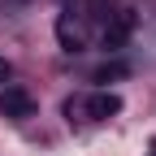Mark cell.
<instances>
[{
  "mask_svg": "<svg viewBox=\"0 0 156 156\" xmlns=\"http://www.w3.org/2000/svg\"><path fill=\"white\" fill-rule=\"evenodd\" d=\"M113 5V0H87V9H91V17H104V9Z\"/></svg>",
  "mask_w": 156,
  "mask_h": 156,
  "instance_id": "cell-6",
  "label": "cell"
},
{
  "mask_svg": "<svg viewBox=\"0 0 156 156\" xmlns=\"http://www.w3.org/2000/svg\"><path fill=\"white\" fill-rule=\"evenodd\" d=\"M0 113L9 122H26V117H35V95L26 87H5L0 91Z\"/></svg>",
  "mask_w": 156,
  "mask_h": 156,
  "instance_id": "cell-2",
  "label": "cell"
},
{
  "mask_svg": "<svg viewBox=\"0 0 156 156\" xmlns=\"http://www.w3.org/2000/svg\"><path fill=\"white\" fill-rule=\"evenodd\" d=\"M56 44H61V52H83V30H78L74 26V17L69 13H61V17H56Z\"/></svg>",
  "mask_w": 156,
  "mask_h": 156,
  "instance_id": "cell-4",
  "label": "cell"
},
{
  "mask_svg": "<svg viewBox=\"0 0 156 156\" xmlns=\"http://www.w3.org/2000/svg\"><path fill=\"white\" fill-rule=\"evenodd\" d=\"M130 35H134V13H130V9H117L108 22H104L100 48H104V52H122V48L130 44Z\"/></svg>",
  "mask_w": 156,
  "mask_h": 156,
  "instance_id": "cell-1",
  "label": "cell"
},
{
  "mask_svg": "<svg viewBox=\"0 0 156 156\" xmlns=\"http://www.w3.org/2000/svg\"><path fill=\"white\" fill-rule=\"evenodd\" d=\"M9 78H13V65L5 61V56H0V87H5V83H9Z\"/></svg>",
  "mask_w": 156,
  "mask_h": 156,
  "instance_id": "cell-7",
  "label": "cell"
},
{
  "mask_svg": "<svg viewBox=\"0 0 156 156\" xmlns=\"http://www.w3.org/2000/svg\"><path fill=\"white\" fill-rule=\"evenodd\" d=\"M83 113L91 117V122H108V117L122 113V95H113V91H95L91 100L83 104Z\"/></svg>",
  "mask_w": 156,
  "mask_h": 156,
  "instance_id": "cell-3",
  "label": "cell"
},
{
  "mask_svg": "<svg viewBox=\"0 0 156 156\" xmlns=\"http://www.w3.org/2000/svg\"><path fill=\"white\" fill-rule=\"evenodd\" d=\"M122 74H126V65H117V61L113 65H100V69H95V83H108V78H122Z\"/></svg>",
  "mask_w": 156,
  "mask_h": 156,
  "instance_id": "cell-5",
  "label": "cell"
}]
</instances>
